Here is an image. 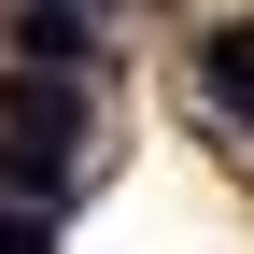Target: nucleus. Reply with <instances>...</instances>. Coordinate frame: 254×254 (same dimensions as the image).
I'll return each mask as SVG.
<instances>
[{
    "instance_id": "obj_1",
    "label": "nucleus",
    "mask_w": 254,
    "mask_h": 254,
    "mask_svg": "<svg viewBox=\"0 0 254 254\" xmlns=\"http://www.w3.org/2000/svg\"><path fill=\"white\" fill-rule=\"evenodd\" d=\"M71 85H14L0 99V198H28V184H57V155H71Z\"/></svg>"
},
{
    "instance_id": "obj_2",
    "label": "nucleus",
    "mask_w": 254,
    "mask_h": 254,
    "mask_svg": "<svg viewBox=\"0 0 254 254\" xmlns=\"http://www.w3.org/2000/svg\"><path fill=\"white\" fill-rule=\"evenodd\" d=\"M14 43H28V57H57V71H85V43H99V28H85V0H28Z\"/></svg>"
},
{
    "instance_id": "obj_3",
    "label": "nucleus",
    "mask_w": 254,
    "mask_h": 254,
    "mask_svg": "<svg viewBox=\"0 0 254 254\" xmlns=\"http://www.w3.org/2000/svg\"><path fill=\"white\" fill-rule=\"evenodd\" d=\"M198 71H212V99H226V113H254V28H212Z\"/></svg>"
},
{
    "instance_id": "obj_4",
    "label": "nucleus",
    "mask_w": 254,
    "mask_h": 254,
    "mask_svg": "<svg viewBox=\"0 0 254 254\" xmlns=\"http://www.w3.org/2000/svg\"><path fill=\"white\" fill-rule=\"evenodd\" d=\"M0 254H57V226H43L28 198H0Z\"/></svg>"
}]
</instances>
